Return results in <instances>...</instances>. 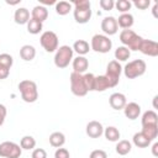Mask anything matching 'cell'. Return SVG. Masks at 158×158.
Wrapping results in <instances>:
<instances>
[{
  "instance_id": "d4e9b609",
  "label": "cell",
  "mask_w": 158,
  "mask_h": 158,
  "mask_svg": "<svg viewBox=\"0 0 158 158\" xmlns=\"http://www.w3.org/2000/svg\"><path fill=\"white\" fill-rule=\"evenodd\" d=\"M116 153L120 154V156H126L131 152L132 149V144L130 141L127 139H121V141H117V144H116Z\"/></svg>"
},
{
  "instance_id": "4fadbf2b",
  "label": "cell",
  "mask_w": 158,
  "mask_h": 158,
  "mask_svg": "<svg viewBox=\"0 0 158 158\" xmlns=\"http://www.w3.org/2000/svg\"><path fill=\"white\" fill-rule=\"evenodd\" d=\"M109 104L114 110H123L125 105L127 104V100L122 93H114L109 98Z\"/></svg>"
},
{
  "instance_id": "d6986e66",
  "label": "cell",
  "mask_w": 158,
  "mask_h": 158,
  "mask_svg": "<svg viewBox=\"0 0 158 158\" xmlns=\"http://www.w3.org/2000/svg\"><path fill=\"white\" fill-rule=\"evenodd\" d=\"M142 127L143 126H151V125H158V115L153 110H147L141 118Z\"/></svg>"
},
{
  "instance_id": "2e32d148",
  "label": "cell",
  "mask_w": 158,
  "mask_h": 158,
  "mask_svg": "<svg viewBox=\"0 0 158 158\" xmlns=\"http://www.w3.org/2000/svg\"><path fill=\"white\" fill-rule=\"evenodd\" d=\"M30 11L26 7H19L15 10L14 14V20L17 25H26L30 20Z\"/></svg>"
},
{
  "instance_id": "277c9868",
  "label": "cell",
  "mask_w": 158,
  "mask_h": 158,
  "mask_svg": "<svg viewBox=\"0 0 158 158\" xmlns=\"http://www.w3.org/2000/svg\"><path fill=\"white\" fill-rule=\"evenodd\" d=\"M146 69H147V64L143 59H135L128 62L122 70L127 79H135L143 75L146 73Z\"/></svg>"
},
{
  "instance_id": "6da1fadb",
  "label": "cell",
  "mask_w": 158,
  "mask_h": 158,
  "mask_svg": "<svg viewBox=\"0 0 158 158\" xmlns=\"http://www.w3.org/2000/svg\"><path fill=\"white\" fill-rule=\"evenodd\" d=\"M72 5H74L73 15H74V20L78 23H86L91 19L90 1H88V0H74Z\"/></svg>"
},
{
  "instance_id": "cb8c5ba5",
  "label": "cell",
  "mask_w": 158,
  "mask_h": 158,
  "mask_svg": "<svg viewBox=\"0 0 158 158\" xmlns=\"http://www.w3.org/2000/svg\"><path fill=\"white\" fill-rule=\"evenodd\" d=\"M132 141H133V144L138 148H146L151 144V141L142 133V132H137L133 135L132 137Z\"/></svg>"
},
{
  "instance_id": "d6a6232c",
  "label": "cell",
  "mask_w": 158,
  "mask_h": 158,
  "mask_svg": "<svg viewBox=\"0 0 158 158\" xmlns=\"http://www.w3.org/2000/svg\"><path fill=\"white\" fill-rule=\"evenodd\" d=\"M12 64H14V58H12V56H10L9 53H1V54H0V67L11 69Z\"/></svg>"
},
{
  "instance_id": "4dcf8cb0",
  "label": "cell",
  "mask_w": 158,
  "mask_h": 158,
  "mask_svg": "<svg viewBox=\"0 0 158 158\" xmlns=\"http://www.w3.org/2000/svg\"><path fill=\"white\" fill-rule=\"evenodd\" d=\"M70 11H72V2H68V1L56 2V12L58 15L64 16V15H68Z\"/></svg>"
},
{
  "instance_id": "8992f818",
  "label": "cell",
  "mask_w": 158,
  "mask_h": 158,
  "mask_svg": "<svg viewBox=\"0 0 158 158\" xmlns=\"http://www.w3.org/2000/svg\"><path fill=\"white\" fill-rule=\"evenodd\" d=\"M90 48L98 53H107L112 48V41L105 35H94L91 37Z\"/></svg>"
},
{
  "instance_id": "e0dca14e",
  "label": "cell",
  "mask_w": 158,
  "mask_h": 158,
  "mask_svg": "<svg viewBox=\"0 0 158 158\" xmlns=\"http://www.w3.org/2000/svg\"><path fill=\"white\" fill-rule=\"evenodd\" d=\"M47 17H48V10L43 5H37L31 11V19H35L42 23L44 20H47Z\"/></svg>"
},
{
  "instance_id": "ab89813d",
  "label": "cell",
  "mask_w": 158,
  "mask_h": 158,
  "mask_svg": "<svg viewBox=\"0 0 158 158\" xmlns=\"http://www.w3.org/2000/svg\"><path fill=\"white\" fill-rule=\"evenodd\" d=\"M89 158H107V154L102 149H95V151H93L90 153Z\"/></svg>"
},
{
  "instance_id": "8fae6325",
  "label": "cell",
  "mask_w": 158,
  "mask_h": 158,
  "mask_svg": "<svg viewBox=\"0 0 158 158\" xmlns=\"http://www.w3.org/2000/svg\"><path fill=\"white\" fill-rule=\"evenodd\" d=\"M139 51L148 57H157L158 56V43L156 41L143 38L141 47H139Z\"/></svg>"
},
{
  "instance_id": "f35d334b",
  "label": "cell",
  "mask_w": 158,
  "mask_h": 158,
  "mask_svg": "<svg viewBox=\"0 0 158 158\" xmlns=\"http://www.w3.org/2000/svg\"><path fill=\"white\" fill-rule=\"evenodd\" d=\"M31 158H47V152L43 148H36L33 149Z\"/></svg>"
},
{
  "instance_id": "ffe728a7",
  "label": "cell",
  "mask_w": 158,
  "mask_h": 158,
  "mask_svg": "<svg viewBox=\"0 0 158 158\" xmlns=\"http://www.w3.org/2000/svg\"><path fill=\"white\" fill-rule=\"evenodd\" d=\"M20 57H21V59H23L26 62H31L36 57V48L31 44L22 46L20 49Z\"/></svg>"
},
{
  "instance_id": "30bf717a",
  "label": "cell",
  "mask_w": 158,
  "mask_h": 158,
  "mask_svg": "<svg viewBox=\"0 0 158 158\" xmlns=\"http://www.w3.org/2000/svg\"><path fill=\"white\" fill-rule=\"evenodd\" d=\"M101 30L105 33V36H107V37L115 35L117 32V30H118L116 19L114 16H106V17H104L102 21H101Z\"/></svg>"
},
{
  "instance_id": "f546056e",
  "label": "cell",
  "mask_w": 158,
  "mask_h": 158,
  "mask_svg": "<svg viewBox=\"0 0 158 158\" xmlns=\"http://www.w3.org/2000/svg\"><path fill=\"white\" fill-rule=\"evenodd\" d=\"M26 25H27V31L31 35H38L43 28L42 22H40V21H37L35 19H30Z\"/></svg>"
},
{
  "instance_id": "44dd1931",
  "label": "cell",
  "mask_w": 158,
  "mask_h": 158,
  "mask_svg": "<svg viewBox=\"0 0 158 158\" xmlns=\"http://www.w3.org/2000/svg\"><path fill=\"white\" fill-rule=\"evenodd\" d=\"M65 143V136L64 133L59 132V131H56L53 133L49 135V144L54 148H60L63 147V144Z\"/></svg>"
},
{
  "instance_id": "4316f807",
  "label": "cell",
  "mask_w": 158,
  "mask_h": 158,
  "mask_svg": "<svg viewBox=\"0 0 158 158\" xmlns=\"http://www.w3.org/2000/svg\"><path fill=\"white\" fill-rule=\"evenodd\" d=\"M137 36V33L132 30H122L120 33V41L125 47H128L130 43L132 42V40Z\"/></svg>"
},
{
  "instance_id": "ba28073f",
  "label": "cell",
  "mask_w": 158,
  "mask_h": 158,
  "mask_svg": "<svg viewBox=\"0 0 158 158\" xmlns=\"http://www.w3.org/2000/svg\"><path fill=\"white\" fill-rule=\"evenodd\" d=\"M40 43L46 52L52 53L58 49V36L53 31H44L40 37Z\"/></svg>"
},
{
  "instance_id": "83f0119b",
  "label": "cell",
  "mask_w": 158,
  "mask_h": 158,
  "mask_svg": "<svg viewBox=\"0 0 158 158\" xmlns=\"http://www.w3.org/2000/svg\"><path fill=\"white\" fill-rule=\"evenodd\" d=\"M151 142L154 141L158 136V125H151V126H143L141 131Z\"/></svg>"
},
{
  "instance_id": "7bdbcfd3",
  "label": "cell",
  "mask_w": 158,
  "mask_h": 158,
  "mask_svg": "<svg viewBox=\"0 0 158 158\" xmlns=\"http://www.w3.org/2000/svg\"><path fill=\"white\" fill-rule=\"evenodd\" d=\"M152 154L154 157H158V143L157 142H154L153 146H152Z\"/></svg>"
},
{
  "instance_id": "f1b7e54d",
  "label": "cell",
  "mask_w": 158,
  "mask_h": 158,
  "mask_svg": "<svg viewBox=\"0 0 158 158\" xmlns=\"http://www.w3.org/2000/svg\"><path fill=\"white\" fill-rule=\"evenodd\" d=\"M109 89V83L105 75H98L95 77L94 81V91H105Z\"/></svg>"
},
{
  "instance_id": "5b68a950",
  "label": "cell",
  "mask_w": 158,
  "mask_h": 158,
  "mask_svg": "<svg viewBox=\"0 0 158 158\" xmlns=\"http://www.w3.org/2000/svg\"><path fill=\"white\" fill-rule=\"evenodd\" d=\"M121 73H122V67H121L120 62H117L115 59L109 62V64L106 67V73H105V77L109 83V88H115L118 84Z\"/></svg>"
},
{
  "instance_id": "1f68e13d",
  "label": "cell",
  "mask_w": 158,
  "mask_h": 158,
  "mask_svg": "<svg viewBox=\"0 0 158 158\" xmlns=\"http://www.w3.org/2000/svg\"><path fill=\"white\" fill-rule=\"evenodd\" d=\"M20 147L22 149H26V151L33 149L36 147V139L32 136H23L20 141Z\"/></svg>"
},
{
  "instance_id": "7c38bea8",
  "label": "cell",
  "mask_w": 158,
  "mask_h": 158,
  "mask_svg": "<svg viewBox=\"0 0 158 158\" xmlns=\"http://www.w3.org/2000/svg\"><path fill=\"white\" fill-rule=\"evenodd\" d=\"M85 132L90 138H99L104 133V127H102L101 122H99L96 120H93V121L88 122Z\"/></svg>"
},
{
  "instance_id": "9a60e30c",
  "label": "cell",
  "mask_w": 158,
  "mask_h": 158,
  "mask_svg": "<svg viewBox=\"0 0 158 158\" xmlns=\"http://www.w3.org/2000/svg\"><path fill=\"white\" fill-rule=\"evenodd\" d=\"M72 65H73V72L83 74L84 72H86V69L89 67V60L84 56H78L77 58H73Z\"/></svg>"
},
{
  "instance_id": "60d3db41",
  "label": "cell",
  "mask_w": 158,
  "mask_h": 158,
  "mask_svg": "<svg viewBox=\"0 0 158 158\" xmlns=\"http://www.w3.org/2000/svg\"><path fill=\"white\" fill-rule=\"evenodd\" d=\"M6 114H7L6 106H5V105H2V104H0V126H2V123L5 122Z\"/></svg>"
},
{
  "instance_id": "52a82bcc",
  "label": "cell",
  "mask_w": 158,
  "mask_h": 158,
  "mask_svg": "<svg viewBox=\"0 0 158 158\" xmlns=\"http://www.w3.org/2000/svg\"><path fill=\"white\" fill-rule=\"evenodd\" d=\"M69 80H70V90L75 96H85L88 94V89L85 86L83 74L72 72Z\"/></svg>"
},
{
  "instance_id": "7402d4cb",
  "label": "cell",
  "mask_w": 158,
  "mask_h": 158,
  "mask_svg": "<svg viewBox=\"0 0 158 158\" xmlns=\"http://www.w3.org/2000/svg\"><path fill=\"white\" fill-rule=\"evenodd\" d=\"M73 52H77L78 56H85L90 51V46L85 40H78L73 43Z\"/></svg>"
},
{
  "instance_id": "484cf974",
  "label": "cell",
  "mask_w": 158,
  "mask_h": 158,
  "mask_svg": "<svg viewBox=\"0 0 158 158\" xmlns=\"http://www.w3.org/2000/svg\"><path fill=\"white\" fill-rule=\"evenodd\" d=\"M131 56V51L125 47V46H120L115 49V60L117 62H126Z\"/></svg>"
},
{
  "instance_id": "836d02e7",
  "label": "cell",
  "mask_w": 158,
  "mask_h": 158,
  "mask_svg": "<svg viewBox=\"0 0 158 158\" xmlns=\"http://www.w3.org/2000/svg\"><path fill=\"white\" fill-rule=\"evenodd\" d=\"M131 6H132V2L128 1V0H117V1L115 2V7H116L120 12H122V14L128 12V10L131 9Z\"/></svg>"
},
{
  "instance_id": "ac0fdd59",
  "label": "cell",
  "mask_w": 158,
  "mask_h": 158,
  "mask_svg": "<svg viewBox=\"0 0 158 158\" xmlns=\"http://www.w3.org/2000/svg\"><path fill=\"white\" fill-rule=\"evenodd\" d=\"M116 22H117V26H120L121 28L130 30L133 26L135 19H133V16L130 12H126V14H121L118 16V19H116Z\"/></svg>"
},
{
  "instance_id": "74e56055",
  "label": "cell",
  "mask_w": 158,
  "mask_h": 158,
  "mask_svg": "<svg viewBox=\"0 0 158 158\" xmlns=\"http://www.w3.org/2000/svg\"><path fill=\"white\" fill-rule=\"evenodd\" d=\"M133 5L137 9H139V10H146L151 5V1L149 0H135L133 1Z\"/></svg>"
},
{
  "instance_id": "3957f363",
  "label": "cell",
  "mask_w": 158,
  "mask_h": 158,
  "mask_svg": "<svg viewBox=\"0 0 158 158\" xmlns=\"http://www.w3.org/2000/svg\"><path fill=\"white\" fill-rule=\"evenodd\" d=\"M73 48L63 44L60 47H58V49L56 51L54 54V65L59 69H64L69 65V63L73 60Z\"/></svg>"
},
{
  "instance_id": "5bb4252c",
  "label": "cell",
  "mask_w": 158,
  "mask_h": 158,
  "mask_svg": "<svg viewBox=\"0 0 158 158\" xmlns=\"http://www.w3.org/2000/svg\"><path fill=\"white\" fill-rule=\"evenodd\" d=\"M123 114L128 120H136L141 115V106L137 102H127L123 107Z\"/></svg>"
},
{
  "instance_id": "d590c367",
  "label": "cell",
  "mask_w": 158,
  "mask_h": 158,
  "mask_svg": "<svg viewBox=\"0 0 158 158\" xmlns=\"http://www.w3.org/2000/svg\"><path fill=\"white\" fill-rule=\"evenodd\" d=\"M99 5L102 10L105 11H110L115 7V1L114 0H100L99 1Z\"/></svg>"
},
{
  "instance_id": "ee69618b",
  "label": "cell",
  "mask_w": 158,
  "mask_h": 158,
  "mask_svg": "<svg viewBox=\"0 0 158 158\" xmlns=\"http://www.w3.org/2000/svg\"><path fill=\"white\" fill-rule=\"evenodd\" d=\"M157 9H158V4L156 2L154 6H153V15H154V17H157Z\"/></svg>"
},
{
  "instance_id": "9c48e42d",
  "label": "cell",
  "mask_w": 158,
  "mask_h": 158,
  "mask_svg": "<svg viewBox=\"0 0 158 158\" xmlns=\"http://www.w3.org/2000/svg\"><path fill=\"white\" fill-rule=\"evenodd\" d=\"M22 148L15 142L5 141L0 143V157L2 158H20Z\"/></svg>"
},
{
  "instance_id": "8d00e7d4",
  "label": "cell",
  "mask_w": 158,
  "mask_h": 158,
  "mask_svg": "<svg viewBox=\"0 0 158 158\" xmlns=\"http://www.w3.org/2000/svg\"><path fill=\"white\" fill-rule=\"evenodd\" d=\"M54 158H70L69 151L67 148H57L54 152Z\"/></svg>"
},
{
  "instance_id": "e575fe53",
  "label": "cell",
  "mask_w": 158,
  "mask_h": 158,
  "mask_svg": "<svg viewBox=\"0 0 158 158\" xmlns=\"http://www.w3.org/2000/svg\"><path fill=\"white\" fill-rule=\"evenodd\" d=\"M85 86L88 89V91H94V81H95V75L91 73H86L83 75Z\"/></svg>"
},
{
  "instance_id": "b9f144b4",
  "label": "cell",
  "mask_w": 158,
  "mask_h": 158,
  "mask_svg": "<svg viewBox=\"0 0 158 158\" xmlns=\"http://www.w3.org/2000/svg\"><path fill=\"white\" fill-rule=\"evenodd\" d=\"M10 74V69L7 68H4V67H0V80L2 79H6Z\"/></svg>"
},
{
  "instance_id": "603a6c76",
  "label": "cell",
  "mask_w": 158,
  "mask_h": 158,
  "mask_svg": "<svg viewBox=\"0 0 158 158\" xmlns=\"http://www.w3.org/2000/svg\"><path fill=\"white\" fill-rule=\"evenodd\" d=\"M102 135L110 142H117L120 139V137H121V133H120L118 128H116L115 126H109V127L104 128V133Z\"/></svg>"
},
{
  "instance_id": "7a4b0ae2",
  "label": "cell",
  "mask_w": 158,
  "mask_h": 158,
  "mask_svg": "<svg viewBox=\"0 0 158 158\" xmlns=\"http://www.w3.org/2000/svg\"><path fill=\"white\" fill-rule=\"evenodd\" d=\"M19 90L21 93V99L25 102H35L38 99V89L37 84L32 80H22L19 83Z\"/></svg>"
}]
</instances>
